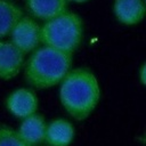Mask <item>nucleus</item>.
I'll return each instance as SVG.
<instances>
[{"instance_id":"1","label":"nucleus","mask_w":146,"mask_h":146,"mask_svg":"<svg viewBox=\"0 0 146 146\" xmlns=\"http://www.w3.org/2000/svg\"><path fill=\"white\" fill-rule=\"evenodd\" d=\"M100 97L96 76L86 68L68 71L60 81L59 98L67 113L75 120H84L94 111Z\"/></svg>"},{"instance_id":"2","label":"nucleus","mask_w":146,"mask_h":146,"mask_svg":"<svg viewBox=\"0 0 146 146\" xmlns=\"http://www.w3.org/2000/svg\"><path fill=\"white\" fill-rule=\"evenodd\" d=\"M72 65V54L51 47H42L34 51L25 64V79L36 89H46L58 84Z\"/></svg>"},{"instance_id":"3","label":"nucleus","mask_w":146,"mask_h":146,"mask_svg":"<svg viewBox=\"0 0 146 146\" xmlns=\"http://www.w3.org/2000/svg\"><path fill=\"white\" fill-rule=\"evenodd\" d=\"M83 35V23L79 15L72 11L46 21L40 26V42L44 46L73 54Z\"/></svg>"},{"instance_id":"4","label":"nucleus","mask_w":146,"mask_h":146,"mask_svg":"<svg viewBox=\"0 0 146 146\" xmlns=\"http://www.w3.org/2000/svg\"><path fill=\"white\" fill-rule=\"evenodd\" d=\"M11 43L24 55L32 51L40 43V26L31 17L22 16L10 31Z\"/></svg>"},{"instance_id":"5","label":"nucleus","mask_w":146,"mask_h":146,"mask_svg":"<svg viewBox=\"0 0 146 146\" xmlns=\"http://www.w3.org/2000/svg\"><path fill=\"white\" fill-rule=\"evenodd\" d=\"M24 63V54L10 41H0V79L15 78Z\"/></svg>"},{"instance_id":"6","label":"nucleus","mask_w":146,"mask_h":146,"mask_svg":"<svg viewBox=\"0 0 146 146\" xmlns=\"http://www.w3.org/2000/svg\"><path fill=\"white\" fill-rule=\"evenodd\" d=\"M7 108L16 117L24 119L38 110V97L36 95L25 88L13 91L6 100Z\"/></svg>"},{"instance_id":"7","label":"nucleus","mask_w":146,"mask_h":146,"mask_svg":"<svg viewBox=\"0 0 146 146\" xmlns=\"http://www.w3.org/2000/svg\"><path fill=\"white\" fill-rule=\"evenodd\" d=\"M46 122L42 115L31 114L24 117L17 131L18 137L25 144V146H33L44 140Z\"/></svg>"},{"instance_id":"8","label":"nucleus","mask_w":146,"mask_h":146,"mask_svg":"<svg viewBox=\"0 0 146 146\" xmlns=\"http://www.w3.org/2000/svg\"><path fill=\"white\" fill-rule=\"evenodd\" d=\"M114 14L119 22L125 25H135L145 16L144 0H115Z\"/></svg>"},{"instance_id":"9","label":"nucleus","mask_w":146,"mask_h":146,"mask_svg":"<svg viewBox=\"0 0 146 146\" xmlns=\"http://www.w3.org/2000/svg\"><path fill=\"white\" fill-rule=\"evenodd\" d=\"M30 14L41 21H49L67 8V0H25Z\"/></svg>"},{"instance_id":"10","label":"nucleus","mask_w":146,"mask_h":146,"mask_svg":"<svg viewBox=\"0 0 146 146\" xmlns=\"http://www.w3.org/2000/svg\"><path fill=\"white\" fill-rule=\"evenodd\" d=\"M73 138L74 128L66 120L57 119L46 127L44 140L50 146H68Z\"/></svg>"},{"instance_id":"11","label":"nucleus","mask_w":146,"mask_h":146,"mask_svg":"<svg viewBox=\"0 0 146 146\" xmlns=\"http://www.w3.org/2000/svg\"><path fill=\"white\" fill-rule=\"evenodd\" d=\"M23 16L22 9L14 2L0 0V39L7 36Z\"/></svg>"},{"instance_id":"12","label":"nucleus","mask_w":146,"mask_h":146,"mask_svg":"<svg viewBox=\"0 0 146 146\" xmlns=\"http://www.w3.org/2000/svg\"><path fill=\"white\" fill-rule=\"evenodd\" d=\"M0 146H25L17 131L8 127H0Z\"/></svg>"},{"instance_id":"13","label":"nucleus","mask_w":146,"mask_h":146,"mask_svg":"<svg viewBox=\"0 0 146 146\" xmlns=\"http://www.w3.org/2000/svg\"><path fill=\"white\" fill-rule=\"evenodd\" d=\"M145 64L141 66V68H140V72H139V78H140V82H141V84H145L146 83V80H145Z\"/></svg>"},{"instance_id":"14","label":"nucleus","mask_w":146,"mask_h":146,"mask_svg":"<svg viewBox=\"0 0 146 146\" xmlns=\"http://www.w3.org/2000/svg\"><path fill=\"white\" fill-rule=\"evenodd\" d=\"M67 1H72V2H78V3H81V2H86L88 0H67Z\"/></svg>"}]
</instances>
